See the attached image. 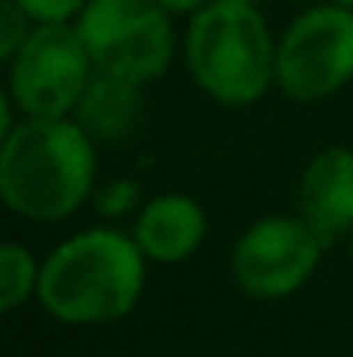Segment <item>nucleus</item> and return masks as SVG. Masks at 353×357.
Wrapping results in <instances>:
<instances>
[{
    "mask_svg": "<svg viewBox=\"0 0 353 357\" xmlns=\"http://www.w3.org/2000/svg\"><path fill=\"white\" fill-rule=\"evenodd\" d=\"M146 264L149 257L132 233L115 226L80 229L42 260L35 302L63 326H108L139 305Z\"/></svg>",
    "mask_w": 353,
    "mask_h": 357,
    "instance_id": "1",
    "label": "nucleus"
},
{
    "mask_svg": "<svg viewBox=\"0 0 353 357\" xmlns=\"http://www.w3.org/2000/svg\"><path fill=\"white\" fill-rule=\"evenodd\" d=\"M97 142L73 119H21L0 135V198L28 222H63L94 198Z\"/></svg>",
    "mask_w": 353,
    "mask_h": 357,
    "instance_id": "2",
    "label": "nucleus"
},
{
    "mask_svg": "<svg viewBox=\"0 0 353 357\" xmlns=\"http://www.w3.org/2000/svg\"><path fill=\"white\" fill-rule=\"evenodd\" d=\"M180 49L198 91L222 108H249L274 87L277 42L260 3L208 0L191 14Z\"/></svg>",
    "mask_w": 353,
    "mask_h": 357,
    "instance_id": "3",
    "label": "nucleus"
},
{
    "mask_svg": "<svg viewBox=\"0 0 353 357\" xmlns=\"http://www.w3.org/2000/svg\"><path fill=\"white\" fill-rule=\"evenodd\" d=\"M73 24L94 70L142 87L159 80L177 52L173 14L152 0H87Z\"/></svg>",
    "mask_w": 353,
    "mask_h": 357,
    "instance_id": "4",
    "label": "nucleus"
},
{
    "mask_svg": "<svg viewBox=\"0 0 353 357\" xmlns=\"http://www.w3.org/2000/svg\"><path fill=\"white\" fill-rule=\"evenodd\" d=\"M353 84V10L315 3L277 38L274 87L295 105H315Z\"/></svg>",
    "mask_w": 353,
    "mask_h": 357,
    "instance_id": "5",
    "label": "nucleus"
},
{
    "mask_svg": "<svg viewBox=\"0 0 353 357\" xmlns=\"http://www.w3.org/2000/svg\"><path fill=\"white\" fill-rule=\"evenodd\" d=\"M94 77L77 24H35L7 59V94L24 119H70Z\"/></svg>",
    "mask_w": 353,
    "mask_h": 357,
    "instance_id": "6",
    "label": "nucleus"
},
{
    "mask_svg": "<svg viewBox=\"0 0 353 357\" xmlns=\"http://www.w3.org/2000/svg\"><path fill=\"white\" fill-rule=\"evenodd\" d=\"M322 253L326 243L301 215H263L235 236L229 271L242 295L284 302L315 278Z\"/></svg>",
    "mask_w": 353,
    "mask_h": 357,
    "instance_id": "7",
    "label": "nucleus"
},
{
    "mask_svg": "<svg viewBox=\"0 0 353 357\" xmlns=\"http://www.w3.org/2000/svg\"><path fill=\"white\" fill-rule=\"evenodd\" d=\"M298 215L322 236L336 243L353 233V146L319 149L298 177Z\"/></svg>",
    "mask_w": 353,
    "mask_h": 357,
    "instance_id": "8",
    "label": "nucleus"
},
{
    "mask_svg": "<svg viewBox=\"0 0 353 357\" xmlns=\"http://www.w3.org/2000/svg\"><path fill=\"white\" fill-rule=\"evenodd\" d=\"M132 236L149 264H184L208 239V212L194 195L163 191L139 205Z\"/></svg>",
    "mask_w": 353,
    "mask_h": 357,
    "instance_id": "9",
    "label": "nucleus"
},
{
    "mask_svg": "<svg viewBox=\"0 0 353 357\" xmlns=\"http://www.w3.org/2000/svg\"><path fill=\"white\" fill-rule=\"evenodd\" d=\"M70 119L94 142H118L132 135V128L142 119V84L94 70Z\"/></svg>",
    "mask_w": 353,
    "mask_h": 357,
    "instance_id": "10",
    "label": "nucleus"
},
{
    "mask_svg": "<svg viewBox=\"0 0 353 357\" xmlns=\"http://www.w3.org/2000/svg\"><path fill=\"white\" fill-rule=\"evenodd\" d=\"M42 260L17 239H7L0 246V309L17 312L38 295Z\"/></svg>",
    "mask_w": 353,
    "mask_h": 357,
    "instance_id": "11",
    "label": "nucleus"
},
{
    "mask_svg": "<svg viewBox=\"0 0 353 357\" xmlns=\"http://www.w3.org/2000/svg\"><path fill=\"white\" fill-rule=\"evenodd\" d=\"M91 202H94V208H97L101 215L118 219V215H128V212L139 208L142 191H139V181H132V177H115V181L94 188V198H91Z\"/></svg>",
    "mask_w": 353,
    "mask_h": 357,
    "instance_id": "12",
    "label": "nucleus"
},
{
    "mask_svg": "<svg viewBox=\"0 0 353 357\" xmlns=\"http://www.w3.org/2000/svg\"><path fill=\"white\" fill-rule=\"evenodd\" d=\"M31 17L14 3V0H3L0 3V59L7 63L21 45H24V38L31 35Z\"/></svg>",
    "mask_w": 353,
    "mask_h": 357,
    "instance_id": "13",
    "label": "nucleus"
},
{
    "mask_svg": "<svg viewBox=\"0 0 353 357\" xmlns=\"http://www.w3.org/2000/svg\"><path fill=\"white\" fill-rule=\"evenodd\" d=\"M14 3L31 17V24H73L87 7V0H14Z\"/></svg>",
    "mask_w": 353,
    "mask_h": 357,
    "instance_id": "14",
    "label": "nucleus"
},
{
    "mask_svg": "<svg viewBox=\"0 0 353 357\" xmlns=\"http://www.w3.org/2000/svg\"><path fill=\"white\" fill-rule=\"evenodd\" d=\"M152 3H159L163 10H170V14H194V10H201L208 0H152Z\"/></svg>",
    "mask_w": 353,
    "mask_h": 357,
    "instance_id": "15",
    "label": "nucleus"
},
{
    "mask_svg": "<svg viewBox=\"0 0 353 357\" xmlns=\"http://www.w3.org/2000/svg\"><path fill=\"white\" fill-rule=\"evenodd\" d=\"M347 250H350V260H353V233L347 236Z\"/></svg>",
    "mask_w": 353,
    "mask_h": 357,
    "instance_id": "16",
    "label": "nucleus"
},
{
    "mask_svg": "<svg viewBox=\"0 0 353 357\" xmlns=\"http://www.w3.org/2000/svg\"><path fill=\"white\" fill-rule=\"evenodd\" d=\"M333 3H343V7H350L353 10V0H333Z\"/></svg>",
    "mask_w": 353,
    "mask_h": 357,
    "instance_id": "17",
    "label": "nucleus"
},
{
    "mask_svg": "<svg viewBox=\"0 0 353 357\" xmlns=\"http://www.w3.org/2000/svg\"><path fill=\"white\" fill-rule=\"evenodd\" d=\"M242 3H260V0H242Z\"/></svg>",
    "mask_w": 353,
    "mask_h": 357,
    "instance_id": "18",
    "label": "nucleus"
},
{
    "mask_svg": "<svg viewBox=\"0 0 353 357\" xmlns=\"http://www.w3.org/2000/svg\"><path fill=\"white\" fill-rule=\"evenodd\" d=\"M350 357H353V354H350Z\"/></svg>",
    "mask_w": 353,
    "mask_h": 357,
    "instance_id": "19",
    "label": "nucleus"
}]
</instances>
